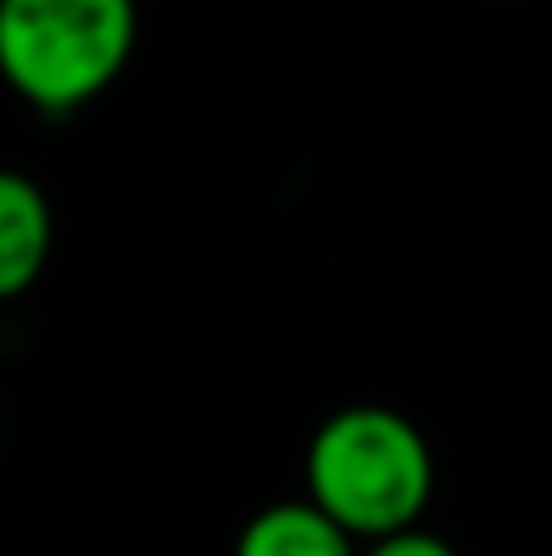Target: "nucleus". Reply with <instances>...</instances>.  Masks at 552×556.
<instances>
[{
	"label": "nucleus",
	"instance_id": "20e7f679",
	"mask_svg": "<svg viewBox=\"0 0 552 556\" xmlns=\"http://www.w3.org/2000/svg\"><path fill=\"white\" fill-rule=\"evenodd\" d=\"M352 542L357 538H348L313 503H274L250 518L235 556H357Z\"/></svg>",
	"mask_w": 552,
	"mask_h": 556
},
{
	"label": "nucleus",
	"instance_id": "39448f33",
	"mask_svg": "<svg viewBox=\"0 0 552 556\" xmlns=\"http://www.w3.org/2000/svg\"><path fill=\"white\" fill-rule=\"evenodd\" d=\"M362 556H455L446 538H436V532H421L416 522L401 532H387V538H372V547Z\"/></svg>",
	"mask_w": 552,
	"mask_h": 556
},
{
	"label": "nucleus",
	"instance_id": "7ed1b4c3",
	"mask_svg": "<svg viewBox=\"0 0 552 556\" xmlns=\"http://www.w3.org/2000/svg\"><path fill=\"white\" fill-rule=\"evenodd\" d=\"M54 244L49 195L25 172L0 166V298H15L45 274Z\"/></svg>",
	"mask_w": 552,
	"mask_h": 556
},
{
	"label": "nucleus",
	"instance_id": "f03ea898",
	"mask_svg": "<svg viewBox=\"0 0 552 556\" xmlns=\"http://www.w3.org/2000/svg\"><path fill=\"white\" fill-rule=\"evenodd\" d=\"M133 49L137 0H0V78L45 117L108 93Z\"/></svg>",
	"mask_w": 552,
	"mask_h": 556
},
{
	"label": "nucleus",
	"instance_id": "f257e3e1",
	"mask_svg": "<svg viewBox=\"0 0 552 556\" xmlns=\"http://www.w3.org/2000/svg\"><path fill=\"white\" fill-rule=\"evenodd\" d=\"M436 489L430 444L387 405H348L328 415L309 444V503L348 538H387L426 513Z\"/></svg>",
	"mask_w": 552,
	"mask_h": 556
}]
</instances>
